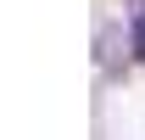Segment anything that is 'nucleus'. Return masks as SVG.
I'll list each match as a JSON object with an SVG mask.
<instances>
[{
	"label": "nucleus",
	"instance_id": "obj_1",
	"mask_svg": "<svg viewBox=\"0 0 145 140\" xmlns=\"http://www.w3.org/2000/svg\"><path fill=\"white\" fill-rule=\"evenodd\" d=\"M134 56H145V0H134V34H128Z\"/></svg>",
	"mask_w": 145,
	"mask_h": 140
}]
</instances>
